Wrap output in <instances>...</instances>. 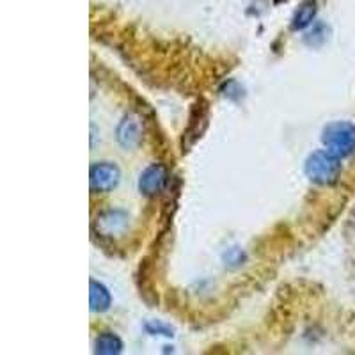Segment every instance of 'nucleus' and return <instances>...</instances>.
<instances>
[{"mask_svg":"<svg viewBox=\"0 0 355 355\" xmlns=\"http://www.w3.org/2000/svg\"><path fill=\"white\" fill-rule=\"evenodd\" d=\"M341 173V164L339 157H336L331 151H316L311 155L306 162V174L311 182L320 183V185H331L338 180Z\"/></svg>","mask_w":355,"mask_h":355,"instance_id":"1","label":"nucleus"},{"mask_svg":"<svg viewBox=\"0 0 355 355\" xmlns=\"http://www.w3.org/2000/svg\"><path fill=\"white\" fill-rule=\"evenodd\" d=\"M323 144L336 157H348L355 151V126L347 121L331 123L323 130Z\"/></svg>","mask_w":355,"mask_h":355,"instance_id":"2","label":"nucleus"},{"mask_svg":"<svg viewBox=\"0 0 355 355\" xmlns=\"http://www.w3.org/2000/svg\"><path fill=\"white\" fill-rule=\"evenodd\" d=\"M119 182V169L114 164L103 162L91 167V189L94 192H109Z\"/></svg>","mask_w":355,"mask_h":355,"instance_id":"3","label":"nucleus"},{"mask_svg":"<svg viewBox=\"0 0 355 355\" xmlns=\"http://www.w3.org/2000/svg\"><path fill=\"white\" fill-rule=\"evenodd\" d=\"M166 169L162 166H151L142 173L141 176V182H139V189H141L142 194L146 196H155L158 194L164 185H166Z\"/></svg>","mask_w":355,"mask_h":355,"instance_id":"4","label":"nucleus"},{"mask_svg":"<svg viewBox=\"0 0 355 355\" xmlns=\"http://www.w3.org/2000/svg\"><path fill=\"white\" fill-rule=\"evenodd\" d=\"M139 139H141V126L133 117H126L119 126V141L123 146L130 148V146L137 144Z\"/></svg>","mask_w":355,"mask_h":355,"instance_id":"5","label":"nucleus"},{"mask_svg":"<svg viewBox=\"0 0 355 355\" xmlns=\"http://www.w3.org/2000/svg\"><path fill=\"white\" fill-rule=\"evenodd\" d=\"M110 306V293L105 286H101L96 281H91V309L105 311Z\"/></svg>","mask_w":355,"mask_h":355,"instance_id":"6","label":"nucleus"},{"mask_svg":"<svg viewBox=\"0 0 355 355\" xmlns=\"http://www.w3.org/2000/svg\"><path fill=\"white\" fill-rule=\"evenodd\" d=\"M101 224V230L105 231L107 234H116V233H121L126 226V217L119 211H109L101 217L100 220Z\"/></svg>","mask_w":355,"mask_h":355,"instance_id":"7","label":"nucleus"},{"mask_svg":"<svg viewBox=\"0 0 355 355\" xmlns=\"http://www.w3.org/2000/svg\"><path fill=\"white\" fill-rule=\"evenodd\" d=\"M121 341L119 338L110 332L107 334H101L96 341V352L98 354H117V352H121Z\"/></svg>","mask_w":355,"mask_h":355,"instance_id":"8","label":"nucleus"},{"mask_svg":"<svg viewBox=\"0 0 355 355\" xmlns=\"http://www.w3.org/2000/svg\"><path fill=\"white\" fill-rule=\"evenodd\" d=\"M316 15V8H315V2H306L302 8L299 9V12L295 15V20H293V27L295 28H302L306 25H309V21H313Z\"/></svg>","mask_w":355,"mask_h":355,"instance_id":"9","label":"nucleus"}]
</instances>
